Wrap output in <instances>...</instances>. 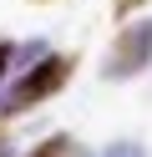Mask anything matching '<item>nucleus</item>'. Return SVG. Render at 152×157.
Masks as SVG:
<instances>
[{
    "mask_svg": "<svg viewBox=\"0 0 152 157\" xmlns=\"http://www.w3.org/2000/svg\"><path fill=\"white\" fill-rule=\"evenodd\" d=\"M71 71H76V56H46L41 66L20 71L15 81L0 91V117H20V112H30V106L51 101V96L71 81Z\"/></svg>",
    "mask_w": 152,
    "mask_h": 157,
    "instance_id": "nucleus-1",
    "label": "nucleus"
},
{
    "mask_svg": "<svg viewBox=\"0 0 152 157\" xmlns=\"http://www.w3.org/2000/svg\"><path fill=\"white\" fill-rule=\"evenodd\" d=\"M147 61H152V15H142V21H132L127 31L117 36V46H111L107 61H101V76H107V81H122V76H137Z\"/></svg>",
    "mask_w": 152,
    "mask_h": 157,
    "instance_id": "nucleus-2",
    "label": "nucleus"
},
{
    "mask_svg": "<svg viewBox=\"0 0 152 157\" xmlns=\"http://www.w3.org/2000/svg\"><path fill=\"white\" fill-rule=\"evenodd\" d=\"M25 157H81V147L71 142V137H46L41 147H30Z\"/></svg>",
    "mask_w": 152,
    "mask_h": 157,
    "instance_id": "nucleus-3",
    "label": "nucleus"
},
{
    "mask_svg": "<svg viewBox=\"0 0 152 157\" xmlns=\"http://www.w3.org/2000/svg\"><path fill=\"white\" fill-rule=\"evenodd\" d=\"M101 157H147V152H142L137 142H111V147H107Z\"/></svg>",
    "mask_w": 152,
    "mask_h": 157,
    "instance_id": "nucleus-4",
    "label": "nucleus"
},
{
    "mask_svg": "<svg viewBox=\"0 0 152 157\" xmlns=\"http://www.w3.org/2000/svg\"><path fill=\"white\" fill-rule=\"evenodd\" d=\"M10 66H15V46H10V41H0V76H5Z\"/></svg>",
    "mask_w": 152,
    "mask_h": 157,
    "instance_id": "nucleus-5",
    "label": "nucleus"
},
{
    "mask_svg": "<svg viewBox=\"0 0 152 157\" xmlns=\"http://www.w3.org/2000/svg\"><path fill=\"white\" fill-rule=\"evenodd\" d=\"M137 5H147V0H117V15H132Z\"/></svg>",
    "mask_w": 152,
    "mask_h": 157,
    "instance_id": "nucleus-6",
    "label": "nucleus"
},
{
    "mask_svg": "<svg viewBox=\"0 0 152 157\" xmlns=\"http://www.w3.org/2000/svg\"><path fill=\"white\" fill-rule=\"evenodd\" d=\"M0 157H5V132H0Z\"/></svg>",
    "mask_w": 152,
    "mask_h": 157,
    "instance_id": "nucleus-7",
    "label": "nucleus"
}]
</instances>
